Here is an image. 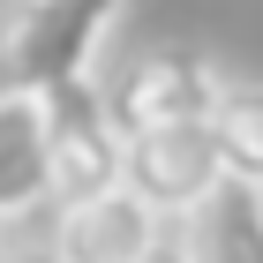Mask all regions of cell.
<instances>
[{"label": "cell", "mask_w": 263, "mask_h": 263, "mask_svg": "<svg viewBox=\"0 0 263 263\" xmlns=\"http://www.w3.org/2000/svg\"><path fill=\"white\" fill-rule=\"evenodd\" d=\"M128 0H8L0 8V90H68L98 83V53L121 30Z\"/></svg>", "instance_id": "6da1fadb"}, {"label": "cell", "mask_w": 263, "mask_h": 263, "mask_svg": "<svg viewBox=\"0 0 263 263\" xmlns=\"http://www.w3.org/2000/svg\"><path fill=\"white\" fill-rule=\"evenodd\" d=\"M226 90L233 83L218 76V61L203 45H173L165 38V45H143L105 98H113V121L128 136H151V128H211Z\"/></svg>", "instance_id": "7a4b0ae2"}, {"label": "cell", "mask_w": 263, "mask_h": 263, "mask_svg": "<svg viewBox=\"0 0 263 263\" xmlns=\"http://www.w3.org/2000/svg\"><path fill=\"white\" fill-rule=\"evenodd\" d=\"M53 113V203H90L128 188V128L113 121V98L98 83H68L45 98Z\"/></svg>", "instance_id": "3957f363"}, {"label": "cell", "mask_w": 263, "mask_h": 263, "mask_svg": "<svg viewBox=\"0 0 263 263\" xmlns=\"http://www.w3.org/2000/svg\"><path fill=\"white\" fill-rule=\"evenodd\" d=\"M128 188L165 218H188L211 188H226V158L211 128H151L128 136Z\"/></svg>", "instance_id": "277c9868"}, {"label": "cell", "mask_w": 263, "mask_h": 263, "mask_svg": "<svg viewBox=\"0 0 263 263\" xmlns=\"http://www.w3.org/2000/svg\"><path fill=\"white\" fill-rule=\"evenodd\" d=\"M158 233H165V211H151L136 188L53 211V256L61 263H143L165 248Z\"/></svg>", "instance_id": "5b68a950"}, {"label": "cell", "mask_w": 263, "mask_h": 263, "mask_svg": "<svg viewBox=\"0 0 263 263\" xmlns=\"http://www.w3.org/2000/svg\"><path fill=\"white\" fill-rule=\"evenodd\" d=\"M53 203V113L38 90H0V226Z\"/></svg>", "instance_id": "8992f818"}, {"label": "cell", "mask_w": 263, "mask_h": 263, "mask_svg": "<svg viewBox=\"0 0 263 263\" xmlns=\"http://www.w3.org/2000/svg\"><path fill=\"white\" fill-rule=\"evenodd\" d=\"M181 263H263V188L226 181L181 218Z\"/></svg>", "instance_id": "52a82bcc"}, {"label": "cell", "mask_w": 263, "mask_h": 263, "mask_svg": "<svg viewBox=\"0 0 263 263\" xmlns=\"http://www.w3.org/2000/svg\"><path fill=\"white\" fill-rule=\"evenodd\" d=\"M211 136H218L226 181L263 188V83H233L226 90V105L211 113Z\"/></svg>", "instance_id": "ba28073f"}, {"label": "cell", "mask_w": 263, "mask_h": 263, "mask_svg": "<svg viewBox=\"0 0 263 263\" xmlns=\"http://www.w3.org/2000/svg\"><path fill=\"white\" fill-rule=\"evenodd\" d=\"M0 263H61V256H53V241H45V248H8Z\"/></svg>", "instance_id": "9c48e42d"}, {"label": "cell", "mask_w": 263, "mask_h": 263, "mask_svg": "<svg viewBox=\"0 0 263 263\" xmlns=\"http://www.w3.org/2000/svg\"><path fill=\"white\" fill-rule=\"evenodd\" d=\"M143 263H181V248H158V256H143Z\"/></svg>", "instance_id": "30bf717a"}]
</instances>
